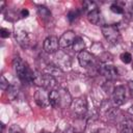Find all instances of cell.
<instances>
[{"mask_svg":"<svg viewBox=\"0 0 133 133\" xmlns=\"http://www.w3.org/2000/svg\"><path fill=\"white\" fill-rule=\"evenodd\" d=\"M49 101L50 105L54 108H65L71 106L73 100L66 89L59 88L49 91Z\"/></svg>","mask_w":133,"mask_h":133,"instance_id":"cell-1","label":"cell"},{"mask_svg":"<svg viewBox=\"0 0 133 133\" xmlns=\"http://www.w3.org/2000/svg\"><path fill=\"white\" fill-rule=\"evenodd\" d=\"M14 68L15 71L19 77V79L22 82L26 83H33V77H34V72H32L27 64H25L19 57H16L14 59Z\"/></svg>","mask_w":133,"mask_h":133,"instance_id":"cell-2","label":"cell"},{"mask_svg":"<svg viewBox=\"0 0 133 133\" xmlns=\"http://www.w3.org/2000/svg\"><path fill=\"white\" fill-rule=\"evenodd\" d=\"M33 83L37 85L38 87L45 88V89H54L56 86V79L55 77L47 74V73H34L33 77Z\"/></svg>","mask_w":133,"mask_h":133,"instance_id":"cell-3","label":"cell"},{"mask_svg":"<svg viewBox=\"0 0 133 133\" xmlns=\"http://www.w3.org/2000/svg\"><path fill=\"white\" fill-rule=\"evenodd\" d=\"M102 33L106 41H108L110 44H117L121 37L119 31L116 26L114 25H103L102 26Z\"/></svg>","mask_w":133,"mask_h":133,"instance_id":"cell-4","label":"cell"},{"mask_svg":"<svg viewBox=\"0 0 133 133\" xmlns=\"http://www.w3.org/2000/svg\"><path fill=\"white\" fill-rule=\"evenodd\" d=\"M78 61H79V64L85 69H89L96 65V57L94 56V54L85 50L78 54Z\"/></svg>","mask_w":133,"mask_h":133,"instance_id":"cell-5","label":"cell"},{"mask_svg":"<svg viewBox=\"0 0 133 133\" xmlns=\"http://www.w3.org/2000/svg\"><path fill=\"white\" fill-rule=\"evenodd\" d=\"M99 73L104 76L107 80H114L117 78L118 76V72H117V69L112 65V64H101L99 66Z\"/></svg>","mask_w":133,"mask_h":133,"instance_id":"cell-6","label":"cell"},{"mask_svg":"<svg viewBox=\"0 0 133 133\" xmlns=\"http://www.w3.org/2000/svg\"><path fill=\"white\" fill-rule=\"evenodd\" d=\"M112 102L115 106H121L126 102V88L123 85H117L112 91Z\"/></svg>","mask_w":133,"mask_h":133,"instance_id":"cell-7","label":"cell"},{"mask_svg":"<svg viewBox=\"0 0 133 133\" xmlns=\"http://www.w3.org/2000/svg\"><path fill=\"white\" fill-rule=\"evenodd\" d=\"M34 99H35L36 104H37L39 107H47V106L50 105L49 92H48V90L45 89V88L38 87V88L35 90Z\"/></svg>","mask_w":133,"mask_h":133,"instance_id":"cell-8","label":"cell"},{"mask_svg":"<svg viewBox=\"0 0 133 133\" xmlns=\"http://www.w3.org/2000/svg\"><path fill=\"white\" fill-rule=\"evenodd\" d=\"M72 110L78 115H84L87 112V102L84 98H77L72 101Z\"/></svg>","mask_w":133,"mask_h":133,"instance_id":"cell-9","label":"cell"},{"mask_svg":"<svg viewBox=\"0 0 133 133\" xmlns=\"http://www.w3.org/2000/svg\"><path fill=\"white\" fill-rule=\"evenodd\" d=\"M44 50L48 54H54L58 51L59 48V39L56 36H49L44 41Z\"/></svg>","mask_w":133,"mask_h":133,"instance_id":"cell-10","label":"cell"},{"mask_svg":"<svg viewBox=\"0 0 133 133\" xmlns=\"http://www.w3.org/2000/svg\"><path fill=\"white\" fill-rule=\"evenodd\" d=\"M76 37L77 36H76V34H75L74 31H71V30L65 31L59 37V47L60 48H63V49L72 47L73 44H74V42H75V39H76Z\"/></svg>","mask_w":133,"mask_h":133,"instance_id":"cell-11","label":"cell"},{"mask_svg":"<svg viewBox=\"0 0 133 133\" xmlns=\"http://www.w3.org/2000/svg\"><path fill=\"white\" fill-rule=\"evenodd\" d=\"M16 41L18 42V44L22 48H27L29 46V43H30V38H29L28 33L22 29L16 31Z\"/></svg>","mask_w":133,"mask_h":133,"instance_id":"cell-12","label":"cell"},{"mask_svg":"<svg viewBox=\"0 0 133 133\" xmlns=\"http://www.w3.org/2000/svg\"><path fill=\"white\" fill-rule=\"evenodd\" d=\"M119 133H133V119H124L119 126Z\"/></svg>","mask_w":133,"mask_h":133,"instance_id":"cell-13","label":"cell"},{"mask_svg":"<svg viewBox=\"0 0 133 133\" xmlns=\"http://www.w3.org/2000/svg\"><path fill=\"white\" fill-rule=\"evenodd\" d=\"M87 19L88 21L91 23V24H95V25H99L101 23V14L99 11V9H95V10H91L87 14Z\"/></svg>","mask_w":133,"mask_h":133,"instance_id":"cell-14","label":"cell"},{"mask_svg":"<svg viewBox=\"0 0 133 133\" xmlns=\"http://www.w3.org/2000/svg\"><path fill=\"white\" fill-rule=\"evenodd\" d=\"M37 12H38L39 18L42 20H44V21L50 20V18H51V12L46 6H43V5L37 6Z\"/></svg>","mask_w":133,"mask_h":133,"instance_id":"cell-15","label":"cell"},{"mask_svg":"<svg viewBox=\"0 0 133 133\" xmlns=\"http://www.w3.org/2000/svg\"><path fill=\"white\" fill-rule=\"evenodd\" d=\"M84 48H85V44H84V41L82 39V37H76L73 46H72V49L75 51V52H82L84 51Z\"/></svg>","mask_w":133,"mask_h":133,"instance_id":"cell-16","label":"cell"},{"mask_svg":"<svg viewBox=\"0 0 133 133\" xmlns=\"http://www.w3.org/2000/svg\"><path fill=\"white\" fill-rule=\"evenodd\" d=\"M45 73L55 77L57 75H61L62 74V70L60 68H58L57 65H48L46 69H45Z\"/></svg>","mask_w":133,"mask_h":133,"instance_id":"cell-17","label":"cell"},{"mask_svg":"<svg viewBox=\"0 0 133 133\" xmlns=\"http://www.w3.org/2000/svg\"><path fill=\"white\" fill-rule=\"evenodd\" d=\"M83 8H84L85 10H87V14H88L89 11L97 9L98 7H97V4H96L94 1H85V2L83 3Z\"/></svg>","mask_w":133,"mask_h":133,"instance_id":"cell-18","label":"cell"},{"mask_svg":"<svg viewBox=\"0 0 133 133\" xmlns=\"http://www.w3.org/2000/svg\"><path fill=\"white\" fill-rule=\"evenodd\" d=\"M110 10H111L112 12H114V14H117V15L124 14V8H123L121 5H118L117 3L112 4V5L110 6Z\"/></svg>","mask_w":133,"mask_h":133,"instance_id":"cell-19","label":"cell"},{"mask_svg":"<svg viewBox=\"0 0 133 133\" xmlns=\"http://www.w3.org/2000/svg\"><path fill=\"white\" fill-rule=\"evenodd\" d=\"M121 60L124 63H130L132 61V55L129 52H125V53H123L121 55Z\"/></svg>","mask_w":133,"mask_h":133,"instance_id":"cell-20","label":"cell"},{"mask_svg":"<svg viewBox=\"0 0 133 133\" xmlns=\"http://www.w3.org/2000/svg\"><path fill=\"white\" fill-rule=\"evenodd\" d=\"M0 87H1L2 90H6V89H8V87H9L8 80L4 77V75L1 76V79H0Z\"/></svg>","mask_w":133,"mask_h":133,"instance_id":"cell-21","label":"cell"},{"mask_svg":"<svg viewBox=\"0 0 133 133\" xmlns=\"http://www.w3.org/2000/svg\"><path fill=\"white\" fill-rule=\"evenodd\" d=\"M9 133H23V131L18 125L14 124L9 127Z\"/></svg>","mask_w":133,"mask_h":133,"instance_id":"cell-22","label":"cell"},{"mask_svg":"<svg viewBox=\"0 0 133 133\" xmlns=\"http://www.w3.org/2000/svg\"><path fill=\"white\" fill-rule=\"evenodd\" d=\"M77 16H78V11H77V10H73V11H70V12H69L68 18H69L70 21H73L74 19L77 18Z\"/></svg>","mask_w":133,"mask_h":133,"instance_id":"cell-23","label":"cell"},{"mask_svg":"<svg viewBox=\"0 0 133 133\" xmlns=\"http://www.w3.org/2000/svg\"><path fill=\"white\" fill-rule=\"evenodd\" d=\"M0 33H1V37H3V38H6V37L9 36V31L7 29H5V28H1Z\"/></svg>","mask_w":133,"mask_h":133,"instance_id":"cell-24","label":"cell"},{"mask_svg":"<svg viewBox=\"0 0 133 133\" xmlns=\"http://www.w3.org/2000/svg\"><path fill=\"white\" fill-rule=\"evenodd\" d=\"M28 15H29V11H28L27 9L23 8V9L21 10V17H22V18H26Z\"/></svg>","mask_w":133,"mask_h":133,"instance_id":"cell-25","label":"cell"},{"mask_svg":"<svg viewBox=\"0 0 133 133\" xmlns=\"http://www.w3.org/2000/svg\"><path fill=\"white\" fill-rule=\"evenodd\" d=\"M128 86H129V89H130L131 96L133 97V80H130V81L128 82Z\"/></svg>","mask_w":133,"mask_h":133,"instance_id":"cell-26","label":"cell"},{"mask_svg":"<svg viewBox=\"0 0 133 133\" xmlns=\"http://www.w3.org/2000/svg\"><path fill=\"white\" fill-rule=\"evenodd\" d=\"M128 112H129L131 115H133V105H131V106H130V108L128 109Z\"/></svg>","mask_w":133,"mask_h":133,"instance_id":"cell-27","label":"cell"},{"mask_svg":"<svg viewBox=\"0 0 133 133\" xmlns=\"http://www.w3.org/2000/svg\"><path fill=\"white\" fill-rule=\"evenodd\" d=\"M41 133H49V132H41Z\"/></svg>","mask_w":133,"mask_h":133,"instance_id":"cell-28","label":"cell"},{"mask_svg":"<svg viewBox=\"0 0 133 133\" xmlns=\"http://www.w3.org/2000/svg\"><path fill=\"white\" fill-rule=\"evenodd\" d=\"M132 69H133V62H132Z\"/></svg>","mask_w":133,"mask_h":133,"instance_id":"cell-29","label":"cell"}]
</instances>
